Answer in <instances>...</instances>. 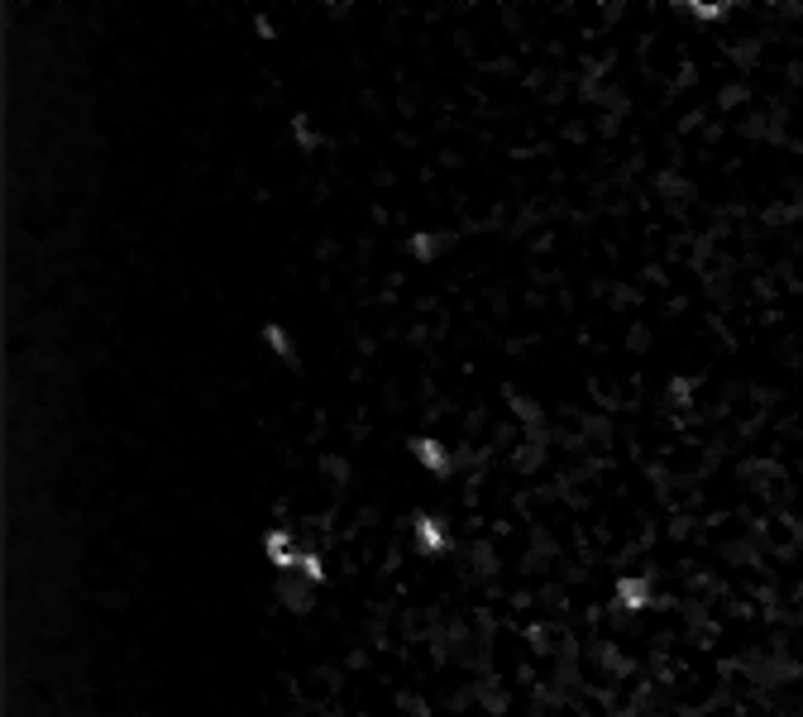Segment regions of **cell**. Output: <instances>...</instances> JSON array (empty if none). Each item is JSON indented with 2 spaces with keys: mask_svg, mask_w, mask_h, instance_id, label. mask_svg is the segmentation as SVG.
Returning a JSON list of instances; mask_svg holds the SVG:
<instances>
[{
  "mask_svg": "<svg viewBox=\"0 0 803 717\" xmlns=\"http://www.w3.org/2000/svg\"><path fill=\"white\" fill-rule=\"evenodd\" d=\"M412 254L431 259V254H435V239H431V235H416V239H412Z\"/></svg>",
  "mask_w": 803,
  "mask_h": 717,
  "instance_id": "cell-6",
  "label": "cell"
},
{
  "mask_svg": "<svg viewBox=\"0 0 803 717\" xmlns=\"http://www.w3.org/2000/svg\"><path fill=\"white\" fill-rule=\"evenodd\" d=\"M412 455L431 469V474H445L450 469V450L440 445V440H431V435H421V440H412Z\"/></svg>",
  "mask_w": 803,
  "mask_h": 717,
  "instance_id": "cell-1",
  "label": "cell"
},
{
  "mask_svg": "<svg viewBox=\"0 0 803 717\" xmlns=\"http://www.w3.org/2000/svg\"><path fill=\"white\" fill-rule=\"evenodd\" d=\"M694 20H722V5H689Z\"/></svg>",
  "mask_w": 803,
  "mask_h": 717,
  "instance_id": "cell-5",
  "label": "cell"
},
{
  "mask_svg": "<svg viewBox=\"0 0 803 717\" xmlns=\"http://www.w3.org/2000/svg\"><path fill=\"white\" fill-rule=\"evenodd\" d=\"M617 598H622L627 608H641V603H646V584H641V579H622Z\"/></svg>",
  "mask_w": 803,
  "mask_h": 717,
  "instance_id": "cell-3",
  "label": "cell"
},
{
  "mask_svg": "<svg viewBox=\"0 0 803 717\" xmlns=\"http://www.w3.org/2000/svg\"><path fill=\"white\" fill-rule=\"evenodd\" d=\"M263 550H268L278 565H292V560L302 565V555H297V545H292V536H287V531H268V536H263Z\"/></svg>",
  "mask_w": 803,
  "mask_h": 717,
  "instance_id": "cell-2",
  "label": "cell"
},
{
  "mask_svg": "<svg viewBox=\"0 0 803 717\" xmlns=\"http://www.w3.org/2000/svg\"><path fill=\"white\" fill-rule=\"evenodd\" d=\"M416 531H421V545H426V550H440V545H445V536H440V526H435L431 517H421Z\"/></svg>",
  "mask_w": 803,
  "mask_h": 717,
  "instance_id": "cell-4",
  "label": "cell"
}]
</instances>
